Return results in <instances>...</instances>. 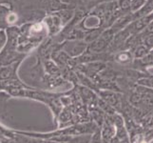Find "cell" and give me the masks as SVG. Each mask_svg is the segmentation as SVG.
I'll return each mask as SVG.
<instances>
[{"label": "cell", "mask_w": 153, "mask_h": 143, "mask_svg": "<svg viewBox=\"0 0 153 143\" xmlns=\"http://www.w3.org/2000/svg\"><path fill=\"white\" fill-rule=\"evenodd\" d=\"M146 0H131L130 2V13H136L144 6Z\"/></svg>", "instance_id": "cell-9"}, {"label": "cell", "mask_w": 153, "mask_h": 143, "mask_svg": "<svg viewBox=\"0 0 153 143\" xmlns=\"http://www.w3.org/2000/svg\"><path fill=\"white\" fill-rule=\"evenodd\" d=\"M132 21H134L133 13H126L114 21L112 25L110 26V29H111V31L116 34L120 33L121 31H123L124 29H126L131 22H132Z\"/></svg>", "instance_id": "cell-3"}, {"label": "cell", "mask_w": 153, "mask_h": 143, "mask_svg": "<svg viewBox=\"0 0 153 143\" xmlns=\"http://www.w3.org/2000/svg\"><path fill=\"white\" fill-rule=\"evenodd\" d=\"M45 20H46V24L48 26V28L51 34H56L58 31H60V28L63 26L61 19L56 14L47 17Z\"/></svg>", "instance_id": "cell-5"}, {"label": "cell", "mask_w": 153, "mask_h": 143, "mask_svg": "<svg viewBox=\"0 0 153 143\" xmlns=\"http://www.w3.org/2000/svg\"><path fill=\"white\" fill-rule=\"evenodd\" d=\"M101 135L103 143H110L116 136V126L113 115H105L104 122L101 126Z\"/></svg>", "instance_id": "cell-2"}, {"label": "cell", "mask_w": 153, "mask_h": 143, "mask_svg": "<svg viewBox=\"0 0 153 143\" xmlns=\"http://www.w3.org/2000/svg\"><path fill=\"white\" fill-rule=\"evenodd\" d=\"M13 73V70L10 67H6L0 69V79H7L10 77Z\"/></svg>", "instance_id": "cell-12"}, {"label": "cell", "mask_w": 153, "mask_h": 143, "mask_svg": "<svg viewBox=\"0 0 153 143\" xmlns=\"http://www.w3.org/2000/svg\"><path fill=\"white\" fill-rule=\"evenodd\" d=\"M56 15H57V16H59L63 25H65V24H67L68 22V21H71V20L73 19L75 13H74V10H73L63 9V10H60L58 13H56Z\"/></svg>", "instance_id": "cell-6"}, {"label": "cell", "mask_w": 153, "mask_h": 143, "mask_svg": "<svg viewBox=\"0 0 153 143\" xmlns=\"http://www.w3.org/2000/svg\"><path fill=\"white\" fill-rule=\"evenodd\" d=\"M150 52V50H149L144 44H140L137 46L133 50V55L135 59H143Z\"/></svg>", "instance_id": "cell-7"}, {"label": "cell", "mask_w": 153, "mask_h": 143, "mask_svg": "<svg viewBox=\"0 0 153 143\" xmlns=\"http://www.w3.org/2000/svg\"><path fill=\"white\" fill-rule=\"evenodd\" d=\"M143 44L149 50H150V51L153 50V34H146V35L143 36Z\"/></svg>", "instance_id": "cell-10"}, {"label": "cell", "mask_w": 153, "mask_h": 143, "mask_svg": "<svg viewBox=\"0 0 153 143\" xmlns=\"http://www.w3.org/2000/svg\"><path fill=\"white\" fill-rule=\"evenodd\" d=\"M88 44L85 40H68L63 46L64 52L71 58L81 56L88 50Z\"/></svg>", "instance_id": "cell-1"}, {"label": "cell", "mask_w": 153, "mask_h": 143, "mask_svg": "<svg viewBox=\"0 0 153 143\" xmlns=\"http://www.w3.org/2000/svg\"><path fill=\"white\" fill-rule=\"evenodd\" d=\"M112 59L116 61L121 65H128L133 62L134 55L132 50H125V51H119L113 55Z\"/></svg>", "instance_id": "cell-4"}, {"label": "cell", "mask_w": 153, "mask_h": 143, "mask_svg": "<svg viewBox=\"0 0 153 143\" xmlns=\"http://www.w3.org/2000/svg\"><path fill=\"white\" fill-rule=\"evenodd\" d=\"M6 41H7V35L5 34L4 31H0V52L6 45Z\"/></svg>", "instance_id": "cell-13"}, {"label": "cell", "mask_w": 153, "mask_h": 143, "mask_svg": "<svg viewBox=\"0 0 153 143\" xmlns=\"http://www.w3.org/2000/svg\"><path fill=\"white\" fill-rule=\"evenodd\" d=\"M91 143H103L102 135H101V128H98L94 133L91 135Z\"/></svg>", "instance_id": "cell-11"}, {"label": "cell", "mask_w": 153, "mask_h": 143, "mask_svg": "<svg viewBox=\"0 0 153 143\" xmlns=\"http://www.w3.org/2000/svg\"><path fill=\"white\" fill-rule=\"evenodd\" d=\"M137 85L143 86L149 89H153V76H146L136 81Z\"/></svg>", "instance_id": "cell-8"}]
</instances>
